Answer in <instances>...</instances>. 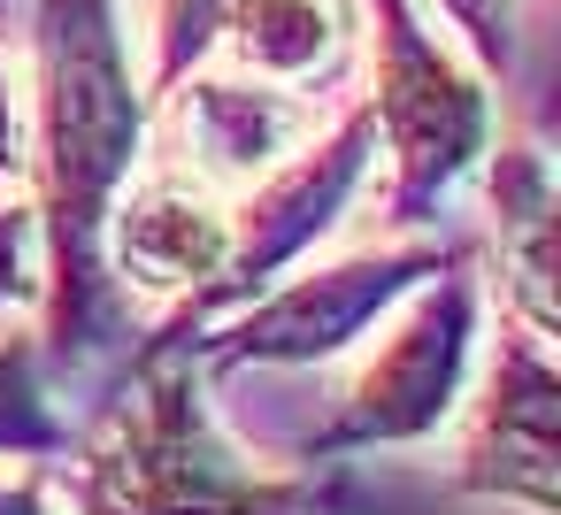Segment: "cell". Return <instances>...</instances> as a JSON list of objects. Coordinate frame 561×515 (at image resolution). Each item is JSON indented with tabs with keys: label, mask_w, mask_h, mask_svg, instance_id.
Listing matches in <instances>:
<instances>
[{
	"label": "cell",
	"mask_w": 561,
	"mask_h": 515,
	"mask_svg": "<svg viewBox=\"0 0 561 515\" xmlns=\"http://www.w3.org/2000/svg\"><path fill=\"white\" fill-rule=\"evenodd\" d=\"M32 224L47 300V377H101L139 346V316L101 277V224L147 162V93L124 32V0H39L32 16Z\"/></svg>",
	"instance_id": "1"
},
{
	"label": "cell",
	"mask_w": 561,
	"mask_h": 515,
	"mask_svg": "<svg viewBox=\"0 0 561 515\" xmlns=\"http://www.w3.org/2000/svg\"><path fill=\"white\" fill-rule=\"evenodd\" d=\"M47 469L70 515H300L308 507V484L262 461L231 431L193 346L170 331L124 354L108 392L85 415H70V438Z\"/></svg>",
	"instance_id": "2"
},
{
	"label": "cell",
	"mask_w": 561,
	"mask_h": 515,
	"mask_svg": "<svg viewBox=\"0 0 561 515\" xmlns=\"http://www.w3.org/2000/svg\"><path fill=\"white\" fill-rule=\"evenodd\" d=\"M369 339V354L346 369L323 423L293 438V461H346V454H392L438 438L477 377V331H484V285L469 270V247L423 277Z\"/></svg>",
	"instance_id": "3"
},
{
	"label": "cell",
	"mask_w": 561,
	"mask_h": 515,
	"mask_svg": "<svg viewBox=\"0 0 561 515\" xmlns=\"http://www.w3.org/2000/svg\"><path fill=\"white\" fill-rule=\"evenodd\" d=\"M377 9V78H369V139L385 147V224L431 231L438 208L492 154V93L484 78L415 16V0Z\"/></svg>",
	"instance_id": "4"
},
{
	"label": "cell",
	"mask_w": 561,
	"mask_h": 515,
	"mask_svg": "<svg viewBox=\"0 0 561 515\" xmlns=\"http://www.w3.org/2000/svg\"><path fill=\"white\" fill-rule=\"evenodd\" d=\"M461 247H431V239H392V247H354L339 262H300L293 277H277L270 293H254L247 308H231L224 323L193 331V362L201 377H262V369H331L346 362L423 277H438ZM178 339V331H170Z\"/></svg>",
	"instance_id": "5"
},
{
	"label": "cell",
	"mask_w": 561,
	"mask_h": 515,
	"mask_svg": "<svg viewBox=\"0 0 561 515\" xmlns=\"http://www.w3.org/2000/svg\"><path fill=\"white\" fill-rule=\"evenodd\" d=\"M369 162H377L369 108H346V116H339L331 131H316L293 162H277L262 185H247V193L231 201V270H224V285L201 300V316L162 323V331L193 339V331L224 323L231 308H247L254 293H270L277 277H293V270L339 231V216L362 201Z\"/></svg>",
	"instance_id": "6"
},
{
	"label": "cell",
	"mask_w": 561,
	"mask_h": 515,
	"mask_svg": "<svg viewBox=\"0 0 561 515\" xmlns=\"http://www.w3.org/2000/svg\"><path fill=\"white\" fill-rule=\"evenodd\" d=\"M224 270H231V201L185 178L178 162L147 154L101 224V277L116 285V300L131 316L170 308V323H185L224 285Z\"/></svg>",
	"instance_id": "7"
},
{
	"label": "cell",
	"mask_w": 561,
	"mask_h": 515,
	"mask_svg": "<svg viewBox=\"0 0 561 515\" xmlns=\"http://www.w3.org/2000/svg\"><path fill=\"white\" fill-rule=\"evenodd\" d=\"M553 346L500 323V346L484 377H469L461 400V446H454V492L507 507V515H553Z\"/></svg>",
	"instance_id": "8"
},
{
	"label": "cell",
	"mask_w": 561,
	"mask_h": 515,
	"mask_svg": "<svg viewBox=\"0 0 561 515\" xmlns=\"http://www.w3.org/2000/svg\"><path fill=\"white\" fill-rule=\"evenodd\" d=\"M316 116H323V101L254 85V78L224 70V62H193V70L162 93L170 154H154V162H178V170L201 178L208 193L239 201L247 185H262L277 162H293V154L316 139Z\"/></svg>",
	"instance_id": "9"
},
{
	"label": "cell",
	"mask_w": 561,
	"mask_h": 515,
	"mask_svg": "<svg viewBox=\"0 0 561 515\" xmlns=\"http://www.w3.org/2000/svg\"><path fill=\"white\" fill-rule=\"evenodd\" d=\"M354 55H362V0H231L208 47V62L300 101H323L354 70Z\"/></svg>",
	"instance_id": "10"
},
{
	"label": "cell",
	"mask_w": 561,
	"mask_h": 515,
	"mask_svg": "<svg viewBox=\"0 0 561 515\" xmlns=\"http://www.w3.org/2000/svg\"><path fill=\"white\" fill-rule=\"evenodd\" d=\"M492 170V285L500 323L553 346V170L530 139H507L484 154Z\"/></svg>",
	"instance_id": "11"
},
{
	"label": "cell",
	"mask_w": 561,
	"mask_h": 515,
	"mask_svg": "<svg viewBox=\"0 0 561 515\" xmlns=\"http://www.w3.org/2000/svg\"><path fill=\"white\" fill-rule=\"evenodd\" d=\"M70 415L55 408V377L32 331L0 323V461H55Z\"/></svg>",
	"instance_id": "12"
},
{
	"label": "cell",
	"mask_w": 561,
	"mask_h": 515,
	"mask_svg": "<svg viewBox=\"0 0 561 515\" xmlns=\"http://www.w3.org/2000/svg\"><path fill=\"white\" fill-rule=\"evenodd\" d=\"M415 16L446 39L454 55L477 70V78H507L515 70V47H523V0H415Z\"/></svg>",
	"instance_id": "13"
},
{
	"label": "cell",
	"mask_w": 561,
	"mask_h": 515,
	"mask_svg": "<svg viewBox=\"0 0 561 515\" xmlns=\"http://www.w3.org/2000/svg\"><path fill=\"white\" fill-rule=\"evenodd\" d=\"M224 9H231V0H154L147 24H154V85H162V93H170L193 62H208Z\"/></svg>",
	"instance_id": "14"
},
{
	"label": "cell",
	"mask_w": 561,
	"mask_h": 515,
	"mask_svg": "<svg viewBox=\"0 0 561 515\" xmlns=\"http://www.w3.org/2000/svg\"><path fill=\"white\" fill-rule=\"evenodd\" d=\"M39 300V224L32 201H0V316Z\"/></svg>",
	"instance_id": "15"
},
{
	"label": "cell",
	"mask_w": 561,
	"mask_h": 515,
	"mask_svg": "<svg viewBox=\"0 0 561 515\" xmlns=\"http://www.w3.org/2000/svg\"><path fill=\"white\" fill-rule=\"evenodd\" d=\"M0 515H70L47 461H0Z\"/></svg>",
	"instance_id": "16"
},
{
	"label": "cell",
	"mask_w": 561,
	"mask_h": 515,
	"mask_svg": "<svg viewBox=\"0 0 561 515\" xmlns=\"http://www.w3.org/2000/svg\"><path fill=\"white\" fill-rule=\"evenodd\" d=\"M32 162V116H24V93H16V62L0 55V185H16Z\"/></svg>",
	"instance_id": "17"
}]
</instances>
